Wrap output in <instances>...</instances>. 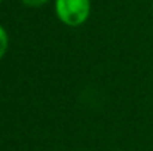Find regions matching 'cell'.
Returning a JSON list of instances; mask_svg holds the SVG:
<instances>
[{"instance_id": "obj_1", "label": "cell", "mask_w": 153, "mask_h": 151, "mask_svg": "<svg viewBox=\"0 0 153 151\" xmlns=\"http://www.w3.org/2000/svg\"><path fill=\"white\" fill-rule=\"evenodd\" d=\"M91 10L89 0H56L55 1V12L61 22L70 27L82 25Z\"/></svg>"}, {"instance_id": "obj_4", "label": "cell", "mask_w": 153, "mask_h": 151, "mask_svg": "<svg viewBox=\"0 0 153 151\" xmlns=\"http://www.w3.org/2000/svg\"><path fill=\"white\" fill-rule=\"evenodd\" d=\"M0 1H1V0H0Z\"/></svg>"}, {"instance_id": "obj_2", "label": "cell", "mask_w": 153, "mask_h": 151, "mask_svg": "<svg viewBox=\"0 0 153 151\" xmlns=\"http://www.w3.org/2000/svg\"><path fill=\"white\" fill-rule=\"evenodd\" d=\"M7 43H9L7 34H6L4 28L0 25V58H3V55L6 53V50H7Z\"/></svg>"}, {"instance_id": "obj_3", "label": "cell", "mask_w": 153, "mask_h": 151, "mask_svg": "<svg viewBox=\"0 0 153 151\" xmlns=\"http://www.w3.org/2000/svg\"><path fill=\"white\" fill-rule=\"evenodd\" d=\"M21 1L28 7H39V6H43L45 3H48L49 0H21Z\"/></svg>"}]
</instances>
